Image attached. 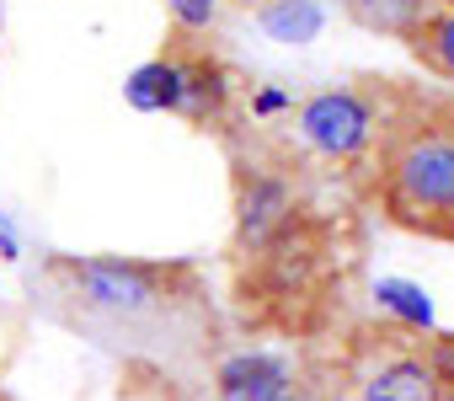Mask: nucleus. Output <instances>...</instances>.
Returning <instances> with one entry per match:
<instances>
[{
    "label": "nucleus",
    "mask_w": 454,
    "mask_h": 401,
    "mask_svg": "<svg viewBox=\"0 0 454 401\" xmlns=\"http://www.w3.org/2000/svg\"><path fill=\"white\" fill-rule=\"evenodd\" d=\"M353 177L385 225L454 247V97L380 81V129Z\"/></svg>",
    "instance_id": "1"
},
{
    "label": "nucleus",
    "mask_w": 454,
    "mask_h": 401,
    "mask_svg": "<svg viewBox=\"0 0 454 401\" xmlns=\"http://www.w3.org/2000/svg\"><path fill=\"white\" fill-rule=\"evenodd\" d=\"M353 231L321 209H300L273 241L236 257V305L252 326L310 337L321 332L353 279Z\"/></svg>",
    "instance_id": "2"
},
{
    "label": "nucleus",
    "mask_w": 454,
    "mask_h": 401,
    "mask_svg": "<svg viewBox=\"0 0 454 401\" xmlns=\"http://www.w3.org/2000/svg\"><path fill=\"white\" fill-rule=\"evenodd\" d=\"M43 284L59 300V311L75 316L81 326L150 332V326H182L187 316L203 311V284H198V268L187 263L54 252L43 263Z\"/></svg>",
    "instance_id": "3"
},
{
    "label": "nucleus",
    "mask_w": 454,
    "mask_h": 401,
    "mask_svg": "<svg viewBox=\"0 0 454 401\" xmlns=\"http://www.w3.org/2000/svg\"><path fill=\"white\" fill-rule=\"evenodd\" d=\"M231 204H236V236H231V257L257 252L262 241H273L300 209H310V177L305 161L294 155V145L278 139H257V134H231Z\"/></svg>",
    "instance_id": "4"
},
{
    "label": "nucleus",
    "mask_w": 454,
    "mask_h": 401,
    "mask_svg": "<svg viewBox=\"0 0 454 401\" xmlns=\"http://www.w3.org/2000/svg\"><path fill=\"white\" fill-rule=\"evenodd\" d=\"M208 33H176L166 38L160 59L139 75L145 86H160L150 102L166 107L171 118L203 129V134H219V139H231L241 129V113H247V81L224 65L208 43Z\"/></svg>",
    "instance_id": "5"
},
{
    "label": "nucleus",
    "mask_w": 454,
    "mask_h": 401,
    "mask_svg": "<svg viewBox=\"0 0 454 401\" xmlns=\"http://www.w3.org/2000/svg\"><path fill=\"white\" fill-rule=\"evenodd\" d=\"M332 369L342 401H454L422 353V332L401 321H369L348 332Z\"/></svg>",
    "instance_id": "6"
},
{
    "label": "nucleus",
    "mask_w": 454,
    "mask_h": 401,
    "mask_svg": "<svg viewBox=\"0 0 454 401\" xmlns=\"http://www.w3.org/2000/svg\"><path fill=\"white\" fill-rule=\"evenodd\" d=\"M294 129H300V145L310 155H321L342 171H358L369 145H374V129H380V81L310 91L294 107Z\"/></svg>",
    "instance_id": "7"
},
{
    "label": "nucleus",
    "mask_w": 454,
    "mask_h": 401,
    "mask_svg": "<svg viewBox=\"0 0 454 401\" xmlns=\"http://www.w3.org/2000/svg\"><path fill=\"white\" fill-rule=\"evenodd\" d=\"M300 374L294 358L284 353H231L214 364V401H273L278 390H289V380Z\"/></svg>",
    "instance_id": "8"
},
{
    "label": "nucleus",
    "mask_w": 454,
    "mask_h": 401,
    "mask_svg": "<svg viewBox=\"0 0 454 401\" xmlns=\"http://www.w3.org/2000/svg\"><path fill=\"white\" fill-rule=\"evenodd\" d=\"M406 54L443 86H454V0H433V6L411 22V33L401 38Z\"/></svg>",
    "instance_id": "9"
},
{
    "label": "nucleus",
    "mask_w": 454,
    "mask_h": 401,
    "mask_svg": "<svg viewBox=\"0 0 454 401\" xmlns=\"http://www.w3.org/2000/svg\"><path fill=\"white\" fill-rule=\"evenodd\" d=\"M257 22L278 43H310L326 28V6L321 0H257Z\"/></svg>",
    "instance_id": "10"
},
{
    "label": "nucleus",
    "mask_w": 454,
    "mask_h": 401,
    "mask_svg": "<svg viewBox=\"0 0 454 401\" xmlns=\"http://www.w3.org/2000/svg\"><path fill=\"white\" fill-rule=\"evenodd\" d=\"M433 6V0H342V12L369 28V33H385V38H406L411 22Z\"/></svg>",
    "instance_id": "11"
},
{
    "label": "nucleus",
    "mask_w": 454,
    "mask_h": 401,
    "mask_svg": "<svg viewBox=\"0 0 454 401\" xmlns=\"http://www.w3.org/2000/svg\"><path fill=\"white\" fill-rule=\"evenodd\" d=\"M273 401H342L337 369H300V374L289 380V390H278Z\"/></svg>",
    "instance_id": "12"
},
{
    "label": "nucleus",
    "mask_w": 454,
    "mask_h": 401,
    "mask_svg": "<svg viewBox=\"0 0 454 401\" xmlns=\"http://www.w3.org/2000/svg\"><path fill=\"white\" fill-rule=\"evenodd\" d=\"M166 12H171L176 33H214L219 17H224L219 0H166Z\"/></svg>",
    "instance_id": "13"
},
{
    "label": "nucleus",
    "mask_w": 454,
    "mask_h": 401,
    "mask_svg": "<svg viewBox=\"0 0 454 401\" xmlns=\"http://www.w3.org/2000/svg\"><path fill=\"white\" fill-rule=\"evenodd\" d=\"M422 353H427L433 374L443 380V390L454 396V332H422Z\"/></svg>",
    "instance_id": "14"
},
{
    "label": "nucleus",
    "mask_w": 454,
    "mask_h": 401,
    "mask_svg": "<svg viewBox=\"0 0 454 401\" xmlns=\"http://www.w3.org/2000/svg\"><path fill=\"white\" fill-rule=\"evenodd\" d=\"M219 6H224V12H231V6H252V0H219Z\"/></svg>",
    "instance_id": "15"
}]
</instances>
